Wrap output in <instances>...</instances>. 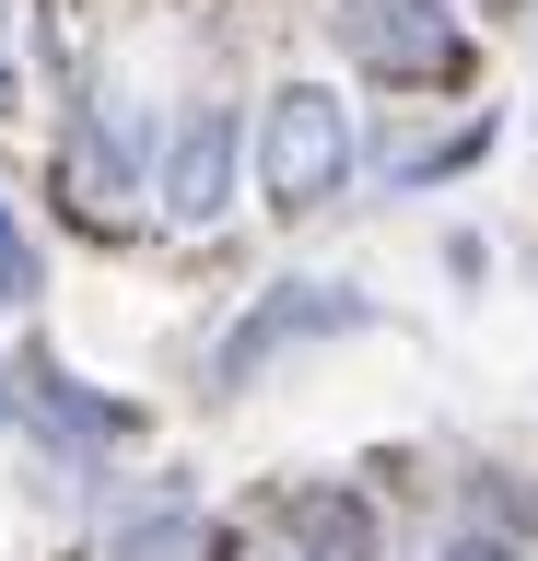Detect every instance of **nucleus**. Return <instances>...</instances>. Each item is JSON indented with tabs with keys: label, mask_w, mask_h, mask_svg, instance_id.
I'll return each instance as SVG.
<instances>
[{
	"label": "nucleus",
	"mask_w": 538,
	"mask_h": 561,
	"mask_svg": "<svg viewBox=\"0 0 538 561\" xmlns=\"http://www.w3.org/2000/svg\"><path fill=\"white\" fill-rule=\"evenodd\" d=\"M352 328H375V293L293 270V280H270V293H257V305L211 340V386H257L282 351H305V340H352Z\"/></svg>",
	"instance_id": "4"
},
{
	"label": "nucleus",
	"mask_w": 538,
	"mask_h": 561,
	"mask_svg": "<svg viewBox=\"0 0 538 561\" xmlns=\"http://www.w3.org/2000/svg\"><path fill=\"white\" fill-rule=\"evenodd\" d=\"M270 550L282 561H387V515L352 480H282L270 491Z\"/></svg>",
	"instance_id": "7"
},
{
	"label": "nucleus",
	"mask_w": 538,
	"mask_h": 561,
	"mask_svg": "<svg viewBox=\"0 0 538 561\" xmlns=\"http://www.w3.org/2000/svg\"><path fill=\"white\" fill-rule=\"evenodd\" d=\"M363 175V117L340 82H317V70H293V82H270V105H257V199L282 210V222H317V210L352 199Z\"/></svg>",
	"instance_id": "1"
},
{
	"label": "nucleus",
	"mask_w": 538,
	"mask_h": 561,
	"mask_svg": "<svg viewBox=\"0 0 538 561\" xmlns=\"http://www.w3.org/2000/svg\"><path fill=\"white\" fill-rule=\"evenodd\" d=\"M152 152L141 105H117L106 82H71L59 94V140H47V187L82 234H129V199H152Z\"/></svg>",
	"instance_id": "2"
},
{
	"label": "nucleus",
	"mask_w": 538,
	"mask_h": 561,
	"mask_svg": "<svg viewBox=\"0 0 538 561\" xmlns=\"http://www.w3.org/2000/svg\"><path fill=\"white\" fill-rule=\"evenodd\" d=\"M211 561H282V550H247V538H222V550H211Z\"/></svg>",
	"instance_id": "12"
},
{
	"label": "nucleus",
	"mask_w": 538,
	"mask_h": 561,
	"mask_svg": "<svg viewBox=\"0 0 538 561\" xmlns=\"http://www.w3.org/2000/svg\"><path fill=\"white\" fill-rule=\"evenodd\" d=\"M36 293H47V245L24 234V210L0 199V316H24Z\"/></svg>",
	"instance_id": "9"
},
{
	"label": "nucleus",
	"mask_w": 538,
	"mask_h": 561,
	"mask_svg": "<svg viewBox=\"0 0 538 561\" xmlns=\"http://www.w3.org/2000/svg\"><path fill=\"white\" fill-rule=\"evenodd\" d=\"M24 421L47 433V456L59 468H94V456H117V445H141V398H106V386H82L59 351H36L24 340Z\"/></svg>",
	"instance_id": "6"
},
{
	"label": "nucleus",
	"mask_w": 538,
	"mask_h": 561,
	"mask_svg": "<svg viewBox=\"0 0 538 561\" xmlns=\"http://www.w3.org/2000/svg\"><path fill=\"white\" fill-rule=\"evenodd\" d=\"M247 152L257 140L234 129V105L187 94L176 129H164V152H152V210H164V234H211L222 210H234V187H247Z\"/></svg>",
	"instance_id": "5"
},
{
	"label": "nucleus",
	"mask_w": 538,
	"mask_h": 561,
	"mask_svg": "<svg viewBox=\"0 0 538 561\" xmlns=\"http://www.w3.org/2000/svg\"><path fill=\"white\" fill-rule=\"evenodd\" d=\"M222 526L187 503V491H129V503H106V526H94V561H211Z\"/></svg>",
	"instance_id": "8"
},
{
	"label": "nucleus",
	"mask_w": 538,
	"mask_h": 561,
	"mask_svg": "<svg viewBox=\"0 0 538 561\" xmlns=\"http://www.w3.org/2000/svg\"><path fill=\"white\" fill-rule=\"evenodd\" d=\"M433 561H527V538H503V526H457V538H433Z\"/></svg>",
	"instance_id": "10"
},
{
	"label": "nucleus",
	"mask_w": 538,
	"mask_h": 561,
	"mask_svg": "<svg viewBox=\"0 0 538 561\" xmlns=\"http://www.w3.org/2000/svg\"><path fill=\"white\" fill-rule=\"evenodd\" d=\"M328 35L375 94H468V70H480L457 0H328Z\"/></svg>",
	"instance_id": "3"
},
{
	"label": "nucleus",
	"mask_w": 538,
	"mask_h": 561,
	"mask_svg": "<svg viewBox=\"0 0 538 561\" xmlns=\"http://www.w3.org/2000/svg\"><path fill=\"white\" fill-rule=\"evenodd\" d=\"M24 105V47H12V12H0V117Z\"/></svg>",
	"instance_id": "11"
}]
</instances>
